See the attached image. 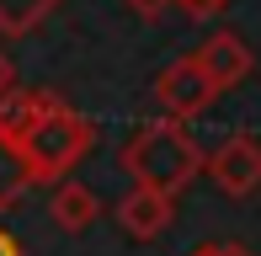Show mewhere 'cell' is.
I'll return each instance as SVG.
<instances>
[{
  "mask_svg": "<svg viewBox=\"0 0 261 256\" xmlns=\"http://www.w3.org/2000/svg\"><path fill=\"white\" fill-rule=\"evenodd\" d=\"M203 149L187 134L181 118H149L128 134V144L117 149V166L139 182V187H160V192H187L203 176Z\"/></svg>",
  "mask_w": 261,
  "mask_h": 256,
  "instance_id": "cell-1",
  "label": "cell"
},
{
  "mask_svg": "<svg viewBox=\"0 0 261 256\" xmlns=\"http://www.w3.org/2000/svg\"><path fill=\"white\" fill-rule=\"evenodd\" d=\"M91 144H96V123L80 118L69 101L54 96L48 107L38 112V123L21 134V160H27V171H32V187H38V182L69 176Z\"/></svg>",
  "mask_w": 261,
  "mask_h": 256,
  "instance_id": "cell-2",
  "label": "cell"
},
{
  "mask_svg": "<svg viewBox=\"0 0 261 256\" xmlns=\"http://www.w3.org/2000/svg\"><path fill=\"white\" fill-rule=\"evenodd\" d=\"M219 96H224V91H219V80H213L208 69L197 64V54H187V59L165 64L160 75H155V101H160V112H165V118L192 123L197 112H208Z\"/></svg>",
  "mask_w": 261,
  "mask_h": 256,
  "instance_id": "cell-3",
  "label": "cell"
},
{
  "mask_svg": "<svg viewBox=\"0 0 261 256\" xmlns=\"http://www.w3.org/2000/svg\"><path fill=\"white\" fill-rule=\"evenodd\" d=\"M203 171L213 176V187L224 197H251L261 187V139L256 134H229L203 160Z\"/></svg>",
  "mask_w": 261,
  "mask_h": 256,
  "instance_id": "cell-4",
  "label": "cell"
},
{
  "mask_svg": "<svg viewBox=\"0 0 261 256\" xmlns=\"http://www.w3.org/2000/svg\"><path fill=\"white\" fill-rule=\"evenodd\" d=\"M112 219H117V229H123L128 240H160L165 229H171V219H176V197L160 192V187H139L134 182V187L117 197Z\"/></svg>",
  "mask_w": 261,
  "mask_h": 256,
  "instance_id": "cell-5",
  "label": "cell"
},
{
  "mask_svg": "<svg viewBox=\"0 0 261 256\" xmlns=\"http://www.w3.org/2000/svg\"><path fill=\"white\" fill-rule=\"evenodd\" d=\"M197 64L219 80V91H229V86H240V80L251 75L256 59H251V48H245L240 32H208V38L197 43Z\"/></svg>",
  "mask_w": 261,
  "mask_h": 256,
  "instance_id": "cell-6",
  "label": "cell"
},
{
  "mask_svg": "<svg viewBox=\"0 0 261 256\" xmlns=\"http://www.w3.org/2000/svg\"><path fill=\"white\" fill-rule=\"evenodd\" d=\"M96 214H101V203H96V192H91L86 182H59L54 197H48V219L64 235H86V229L96 224Z\"/></svg>",
  "mask_w": 261,
  "mask_h": 256,
  "instance_id": "cell-7",
  "label": "cell"
},
{
  "mask_svg": "<svg viewBox=\"0 0 261 256\" xmlns=\"http://www.w3.org/2000/svg\"><path fill=\"white\" fill-rule=\"evenodd\" d=\"M48 101H54V91H21V86L0 91V139H16L21 144V134L38 123V112Z\"/></svg>",
  "mask_w": 261,
  "mask_h": 256,
  "instance_id": "cell-8",
  "label": "cell"
},
{
  "mask_svg": "<svg viewBox=\"0 0 261 256\" xmlns=\"http://www.w3.org/2000/svg\"><path fill=\"white\" fill-rule=\"evenodd\" d=\"M59 6H64V0H0V32H6V38H27Z\"/></svg>",
  "mask_w": 261,
  "mask_h": 256,
  "instance_id": "cell-9",
  "label": "cell"
},
{
  "mask_svg": "<svg viewBox=\"0 0 261 256\" xmlns=\"http://www.w3.org/2000/svg\"><path fill=\"white\" fill-rule=\"evenodd\" d=\"M27 187H32V171H27V160H21V144L16 139H0V214Z\"/></svg>",
  "mask_w": 261,
  "mask_h": 256,
  "instance_id": "cell-10",
  "label": "cell"
},
{
  "mask_svg": "<svg viewBox=\"0 0 261 256\" xmlns=\"http://www.w3.org/2000/svg\"><path fill=\"white\" fill-rule=\"evenodd\" d=\"M187 256H256L251 246H234V240H208V246H197V251H187Z\"/></svg>",
  "mask_w": 261,
  "mask_h": 256,
  "instance_id": "cell-11",
  "label": "cell"
},
{
  "mask_svg": "<svg viewBox=\"0 0 261 256\" xmlns=\"http://www.w3.org/2000/svg\"><path fill=\"white\" fill-rule=\"evenodd\" d=\"M123 6H128V11H134V16H144V21H160V16H165V11H171V6H176V0H123Z\"/></svg>",
  "mask_w": 261,
  "mask_h": 256,
  "instance_id": "cell-12",
  "label": "cell"
},
{
  "mask_svg": "<svg viewBox=\"0 0 261 256\" xmlns=\"http://www.w3.org/2000/svg\"><path fill=\"white\" fill-rule=\"evenodd\" d=\"M11 86H16V64L0 54V91H11Z\"/></svg>",
  "mask_w": 261,
  "mask_h": 256,
  "instance_id": "cell-13",
  "label": "cell"
},
{
  "mask_svg": "<svg viewBox=\"0 0 261 256\" xmlns=\"http://www.w3.org/2000/svg\"><path fill=\"white\" fill-rule=\"evenodd\" d=\"M0 256H21V246H16V235H11V229H0Z\"/></svg>",
  "mask_w": 261,
  "mask_h": 256,
  "instance_id": "cell-14",
  "label": "cell"
}]
</instances>
